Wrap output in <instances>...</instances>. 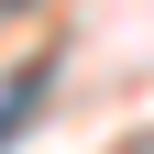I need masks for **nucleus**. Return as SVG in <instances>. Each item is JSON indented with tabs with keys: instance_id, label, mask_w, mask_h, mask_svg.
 I'll use <instances>...</instances> for the list:
<instances>
[{
	"instance_id": "f257e3e1",
	"label": "nucleus",
	"mask_w": 154,
	"mask_h": 154,
	"mask_svg": "<svg viewBox=\"0 0 154 154\" xmlns=\"http://www.w3.org/2000/svg\"><path fill=\"white\" fill-rule=\"evenodd\" d=\"M33 110H44V66H22V77H0V143H11V132H22Z\"/></svg>"
}]
</instances>
